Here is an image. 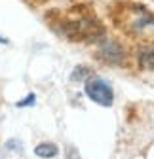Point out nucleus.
<instances>
[{"instance_id":"obj_7","label":"nucleus","mask_w":154,"mask_h":159,"mask_svg":"<svg viewBox=\"0 0 154 159\" xmlns=\"http://www.w3.org/2000/svg\"><path fill=\"white\" fill-rule=\"evenodd\" d=\"M34 101H36L34 93H29V95H27V98H23V101H19L15 106H19V108H25V106H31V104H34Z\"/></svg>"},{"instance_id":"obj_4","label":"nucleus","mask_w":154,"mask_h":159,"mask_svg":"<svg viewBox=\"0 0 154 159\" xmlns=\"http://www.w3.org/2000/svg\"><path fill=\"white\" fill-rule=\"evenodd\" d=\"M34 153L38 157H42V159H51V157H55L59 153V148H57L53 142H42V144H38L34 148Z\"/></svg>"},{"instance_id":"obj_8","label":"nucleus","mask_w":154,"mask_h":159,"mask_svg":"<svg viewBox=\"0 0 154 159\" xmlns=\"http://www.w3.org/2000/svg\"><path fill=\"white\" fill-rule=\"evenodd\" d=\"M6 148H8V150H15V152H21V150H23V146H21V142H19V140H10V142L6 144Z\"/></svg>"},{"instance_id":"obj_5","label":"nucleus","mask_w":154,"mask_h":159,"mask_svg":"<svg viewBox=\"0 0 154 159\" xmlns=\"http://www.w3.org/2000/svg\"><path fill=\"white\" fill-rule=\"evenodd\" d=\"M139 63L143 68L154 70V48H143L139 51Z\"/></svg>"},{"instance_id":"obj_2","label":"nucleus","mask_w":154,"mask_h":159,"mask_svg":"<svg viewBox=\"0 0 154 159\" xmlns=\"http://www.w3.org/2000/svg\"><path fill=\"white\" fill-rule=\"evenodd\" d=\"M86 95L91 98L95 104L105 106V108L112 106V102H114L112 87L105 82L103 78H99V76H89L86 80Z\"/></svg>"},{"instance_id":"obj_6","label":"nucleus","mask_w":154,"mask_h":159,"mask_svg":"<svg viewBox=\"0 0 154 159\" xmlns=\"http://www.w3.org/2000/svg\"><path fill=\"white\" fill-rule=\"evenodd\" d=\"M65 159H82V157H80L78 150H76V146L69 144V146L65 148Z\"/></svg>"},{"instance_id":"obj_9","label":"nucleus","mask_w":154,"mask_h":159,"mask_svg":"<svg viewBox=\"0 0 154 159\" xmlns=\"http://www.w3.org/2000/svg\"><path fill=\"white\" fill-rule=\"evenodd\" d=\"M6 42H8V40H6L4 36H0V44H6Z\"/></svg>"},{"instance_id":"obj_1","label":"nucleus","mask_w":154,"mask_h":159,"mask_svg":"<svg viewBox=\"0 0 154 159\" xmlns=\"http://www.w3.org/2000/svg\"><path fill=\"white\" fill-rule=\"evenodd\" d=\"M112 17H114V23H118V27H122L128 34L148 40V42L154 40V15L143 6L122 4L118 6L116 13Z\"/></svg>"},{"instance_id":"obj_3","label":"nucleus","mask_w":154,"mask_h":159,"mask_svg":"<svg viewBox=\"0 0 154 159\" xmlns=\"http://www.w3.org/2000/svg\"><path fill=\"white\" fill-rule=\"evenodd\" d=\"M99 57L107 63L116 65V63H122L126 59V53H124V48L116 42H103L99 46Z\"/></svg>"}]
</instances>
